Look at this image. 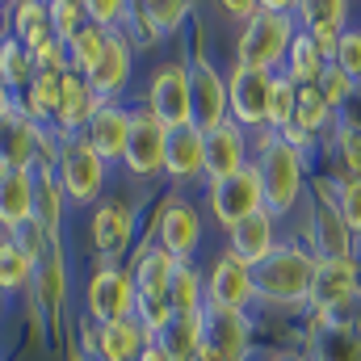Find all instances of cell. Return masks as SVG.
<instances>
[{
    "label": "cell",
    "mask_w": 361,
    "mask_h": 361,
    "mask_svg": "<svg viewBox=\"0 0 361 361\" xmlns=\"http://www.w3.org/2000/svg\"><path fill=\"white\" fill-rule=\"evenodd\" d=\"M252 169L265 189V210L277 223L290 219L307 197V160L277 130H261L252 139Z\"/></svg>",
    "instance_id": "1"
},
{
    "label": "cell",
    "mask_w": 361,
    "mask_h": 361,
    "mask_svg": "<svg viewBox=\"0 0 361 361\" xmlns=\"http://www.w3.org/2000/svg\"><path fill=\"white\" fill-rule=\"evenodd\" d=\"M315 257L302 248V240H281L269 252V261H261L257 277V302L281 307V311H298L311 298V281H315Z\"/></svg>",
    "instance_id": "2"
},
{
    "label": "cell",
    "mask_w": 361,
    "mask_h": 361,
    "mask_svg": "<svg viewBox=\"0 0 361 361\" xmlns=\"http://www.w3.org/2000/svg\"><path fill=\"white\" fill-rule=\"evenodd\" d=\"M298 34V21H294V4H281L269 0L257 8V17L240 30L235 38V63L240 68H257V72H281L286 63V51Z\"/></svg>",
    "instance_id": "3"
},
{
    "label": "cell",
    "mask_w": 361,
    "mask_h": 361,
    "mask_svg": "<svg viewBox=\"0 0 361 361\" xmlns=\"http://www.w3.org/2000/svg\"><path fill=\"white\" fill-rule=\"evenodd\" d=\"M89 240L101 265H122L130 261L139 244V206L130 197H101L89 214Z\"/></svg>",
    "instance_id": "4"
},
{
    "label": "cell",
    "mask_w": 361,
    "mask_h": 361,
    "mask_svg": "<svg viewBox=\"0 0 361 361\" xmlns=\"http://www.w3.org/2000/svg\"><path fill=\"white\" fill-rule=\"evenodd\" d=\"M55 180H59L68 206H89L92 210L105 197V189H109V164L85 143V135L80 139H63L59 143V160H55Z\"/></svg>",
    "instance_id": "5"
},
{
    "label": "cell",
    "mask_w": 361,
    "mask_h": 361,
    "mask_svg": "<svg viewBox=\"0 0 361 361\" xmlns=\"http://www.w3.org/2000/svg\"><path fill=\"white\" fill-rule=\"evenodd\" d=\"M152 240H156L169 257H177L180 265H189V261L197 257L202 240H206V210H202L189 193L164 197L160 210H156V223H152Z\"/></svg>",
    "instance_id": "6"
},
{
    "label": "cell",
    "mask_w": 361,
    "mask_h": 361,
    "mask_svg": "<svg viewBox=\"0 0 361 361\" xmlns=\"http://www.w3.org/2000/svg\"><path fill=\"white\" fill-rule=\"evenodd\" d=\"M361 302V265L357 257L349 261H319L307 311L311 319H349L353 307Z\"/></svg>",
    "instance_id": "7"
},
{
    "label": "cell",
    "mask_w": 361,
    "mask_h": 361,
    "mask_svg": "<svg viewBox=\"0 0 361 361\" xmlns=\"http://www.w3.org/2000/svg\"><path fill=\"white\" fill-rule=\"evenodd\" d=\"M307 202H311V223H307V240L302 248L315 261H349L353 257V235L345 231L336 202H332V177L307 185Z\"/></svg>",
    "instance_id": "8"
},
{
    "label": "cell",
    "mask_w": 361,
    "mask_h": 361,
    "mask_svg": "<svg viewBox=\"0 0 361 361\" xmlns=\"http://www.w3.org/2000/svg\"><path fill=\"white\" fill-rule=\"evenodd\" d=\"M269 92H273V72L231 63V72H227V118L248 135L269 130Z\"/></svg>",
    "instance_id": "9"
},
{
    "label": "cell",
    "mask_w": 361,
    "mask_h": 361,
    "mask_svg": "<svg viewBox=\"0 0 361 361\" xmlns=\"http://www.w3.org/2000/svg\"><path fill=\"white\" fill-rule=\"evenodd\" d=\"M202 202H206V214H210L223 231H231V227H235V223H244L248 214L265 210V189H261L257 169L248 164V169H244V173H235V177L206 185Z\"/></svg>",
    "instance_id": "10"
},
{
    "label": "cell",
    "mask_w": 361,
    "mask_h": 361,
    "mask_svg": "<svg viewBox=\"0 0 361 361\" xmlns=\"http://www.w3.org/2000/svg\"><path fill=\"white\" fill-rule=\"evenodd\" d=\"M164 147H169V126H164L147 105H135L122 169L135 180H160L164 177Z\"/></svg>",
    "instance_id": "11"
},
{
    "label": "cell",
    "mask_w": 361,
    "mask_h": 361,
    "mask_svg": "<svg viewBox=\"0 0 361 361\" xmlns=\"http://www.w3.org/2000/svg\"><path fill=\"white\" fill-rule=\"evenodd\" d=\"M143 105H147V109H152V114H156L169 130H177V126H189V122H193L189 59H185V55H180V59H169V63H160V68L152 72Z\"/></svg>",
    "instance_id": "12"
},
{
    "label": "cell",
    "mask_w": 361,
    "mask_h": 361,
    "mask_svg": "<svg viewBox=\"0 0 361 361\" xmlns=\"http://www.w3.org/2000/svg\"><path fill=\"white\" fill-rule=\"evenodd\" d=\"M135 281L126 265H97L85 286V315L89 324H114V319H130L135 315Z\"/></svg>",
    "instance_id": "13"
},
{
    "label": "cell",
    "mask_w": 361,
    "mask_h": 361,
    "mask_svg": "<svg viewBox=\"0 0 361 361\" xmlns=\"http://www.w3.org/2000/svg\"><path fill=\"white\" fill-rule=\"evenodd\" d=\"M189 97H193V126L202 135L227 122V72H219L202 51L189 55Z\"/></svg>",
    "instance_id": "14"
},
{
    "label": "cell",
    "mask_w": 361,
    "mask_h": 361,
    "mask_svg": "<svg viewBox=\"0 0 361 361\" xmlns=\"http://www.w3.org/2000/svg\"><path fill=\"white\" fill-rule=\"evenodd\" d=\"M164 180L173 185V193H193L197 185H206V135H202L193 122L169 130Z\"/></svg>",
    "instance_id": "15"
},
{
    "label": "cell",
    "mask_w": 361,
    "mask_h": 361,
    "mask_svg": "<svg viewBox=\"0 0 361 361\" xmlns=\"http://www.w3.org/2000/svg\"><path fill=\"white\" fill-rule=\"evenodd\" d=\"M206 307H223V311H252L257 307V277L231 252H219L214 265L206 269Z\"/></svg>",
    "instance_id": "16"
},
{
    "label": "cell",
    "mask_w": 361,
    "mask_h": 361,
    "mask_svg": "<svg viewBox=\"0 0 361 361\" xmlns=\"http://www.w3.org/2000/svg\"><path fill=\"white\" fill-rule=\"evenodd\" d=\"M206 349L219 361H252V315L248 311H223L202 307Z\"/></svg>",
    "instance_id": "17"
},
{
    "label": "cell",
    "mask_w": 361,
    "mask_h": 361,
    "mask_svg": "<svg viewBox=\"0 0 361 361\" xmlns=\"http://www.w3.org/2000/svg\"><path fill=\"white\" fill-rule=\"evenodd\" d=\"M80 341H85V353L92 361H139L143 345H147V332L139 328V319H114V324H80Z\"/></svg>",
    "instance_id": "18"
},
{
    "label": "cell",
    "mask_w": 361,
    "mask_h": 361,
    "mask_svg": "<svg viewBox=\"0 0 361 361\" xmlns=\"http://www.w3.org/2000/svg\"><path fill=\"white\" fill-rule=\"evenodd\" d=\"M177 269H180V261H177V257H169L152 235H143V240L135 244L130 261H126V273H130V281H135V294H139V298H169Z\"/></svg>",
    "instance_id": "19"
},
{
    "label": "cell",
    "mask_w": 361,
    "mask_h": 361,
    "mask_svg": "<svg viewBox=\"0 0 361 361\" xmlns=\"http://www.w3.org/2000/svg\"><path fill=\"white\" fill-rule=\"evenodd\" d=\"M34 294H38V307L47 311L51 328H59L63 307H68V294H72V273H68V252H63V240H47V248H42V257H38Z\"/></svg>",
    "instance_id": "20"
},
{
    "label": "cell",
    "mask_w": 361,
    "mask_h": 361,
    "mask_svg": "<svg viewBox=\"0 0 361 361\" xmlns=\"http://www.w3.org/2000/svg\"><path fill=\"white\" fill-rule=\"evenodd\" d=\"M248 152H252V135H248V130H240L231 118H227L223 126H214V130L206 135V185L244 173V169L252 164Z\"/></svg>",
    "instance_id": "21"
},
{
    "label": "cell",
    "mask_w": 361,
    "mask_h": 361,
    "mask_svg": "<svg viewBox=\"0 0 361 361\" xmlns=\"http://www.w3.org/2000/svg\"><path fill=\"white\" fill-rule=\"evenodd\" d=\"M130 114H135V105H126V101H101V109L92 114V122L85 126V143H89L109 169L122 164V156H126Z\"/></svg>",
    "instance_id": "22"
},
{
    "label": "cell",
    "mask_w": 361,
    "mask_h": 361,
    "mask_svg": "<svg viewBox=\"0 0 361 361\" xmlns=\"http://www.w3.org/2000/svg\"><path fill=\"white\" fill-rule=\"evenodd\" d=\"M307 361H361V319H311Z\"/></svg>",
    "instance_id": "23"
},
{
    "label": "cell",
    "mask_w": 361,
    "mask_h": 361,
    "mask_svg": "<svg viewBox=\"0 0 361 361\" xmlns=\"http://www.w3.org/2000/svg\"><path fill=\"white\" fill-rule=\"evenodd\" d=\"M85 80H89V89L97 92L101 101H122L126 89H130V80H135V47H130L122 34H109V42H105V51H101L97 68H92Z\"/></svg>",
    "instance_id": "24"
},
{
    "label": "cell",
    "mask_w": 361,
    "mask_h": 361,
    "mask_svg": "<svg viewBox=\"0 0 361 361\" xmlns=\"http://www.w3.org/2000/svg\"><path fill=\"white\" fill-rule=\"evenodd\" d=\"M34 197L38 177L0 164V235H17L25 223H34Z\"/></svg>",
    "instance_id": "25"
},
{
    "label": "cell",
    "mask_w": 361,
    "mask_h": 361,
    "mask_svg": "<svg viewBox=\"0 0 361 361\" xmlns=\"http://www.w3.org/2000/svg\"><path fill=\"white\" fill-rule=\"evenodd\" d=\"M97 109H101V97L89 89V80L76 76V72H68V76L59 80V114H55L51 130H55L59 139H80Z\"/></svg>",
    "instance_id": "26"
},
{
    "label": "cell",
    "mask_w": 361,
    "mask_h": 361,
    "mask_svg": "<svg viewBox=\"0 0 361 361\" xmlns=\"http://www.w3.org/2000/svg\"><path fill=\"white\" fill-rule=\"evenodd\" d=\"M277 219H273L269 210H257V214H248L244 223H235L231 231H227V252L235 257V261H244L248 269H257L261 261H269V252L281 244L277 240Z\"/></svg>",
    "instance_id": "27"
},
{
    "label": "cell",
    "mask_w": 361,
    "mask_h": 361,
    "mask_svg": "<svg viewBox=\"0 0 361 361\" xmlns=\"http://www.w3.org/2000/svg\"><path fill=\"white\" fill-rule=\"evenodd\" d=\"M38 197H34V223L47 231V240H63V219H68V197L55 180V169H38Z\"/></svg>",
    "instance_id": "28"
},
{
    "label": "cell",
    "mask_w": 361,
    "mask_h": 361,
    "mask_svg": "<svg viewBox=\"0 0 361 361\" xmlns=\"http://www.w3.org/2000/svg\"><path fill=\"white\" fill-rule=\"evenodd\" d=\"M290 126L302 130V135H311L315 143H328L332 130H336V109L319 97L315 85L311 89H298V105H294V122Z\"/></svg>",
    "instance_id": "29"
},
{
    "label": "cell",
    "mask_w": 361,
    "mask_h": 361,
    "mask_svg": "<svg viewBox=\"0 0 361 361\" xmlns=\"http://www.w3.org/2000/svg\"><path fill=\"white\" fill-rule=\"evenodd\" d=\"M34 277H38V257H30L13 235H0V290L25 294L34 290Z\"/></svg>",
    "instance_id": "30"
},
{
    "label": "cell",
    "mask_w": 361,
    "mask_h": 361,
    "mask_svg": "<svg viewBox=\"0 0 361 361\" xmlns=\"http://www.w3.org/2000/svg\"><path fill=\"white\" fill-rule=\"evenodd\" d=\"M353 8L345 0H302L294 4V21L302 34H341L349 25Z\"/></svg>",
    "instance_id": "31"
},
{
    "label": "cell",
    "mask_w": 361,
    "mask_h": 361,
    "mask_svg": "<svg viewBox=\"0 0 361 361\" xmlns=\"http://www.w3.org/2000/svg\"><path fill=\"white\" fill-rule=\"evenodd\" d=\"M324 59H319V51H315V42L298 30L294 34V42H290V51H286V63H281V76L290 80V85H298V89H311V85H319V76H324Z\"/></svg>",
    "instance_id": "32"
},
{
    "label": "cell",
    "mask_w": 361,
    "mask_h": 361,
    "mask_svg": "<svg viewBox=\"0 0 361 361\" xmlns=\"http://www.w3.org/2000/svg\"><path fill=\"white\" fill-rule=\"evenodd\" d=\"M34 76H38L34 55H30L13 34H4V38H0V80L17 92V97H25V89L34 85Z\"/></svg>",
    "instance_id": "33"
},
{
    "label": "cell",
    "mask_w": 361,
    "mask_h": 361,
    "mask_svg": "<svg viewBox=\"0 0 361 361\" xmlns=\"http://www.w3.org/2000/svg\"><path fill=\"white\" fill-rule=\"evenodd\" d=\"M160 341H164V349L173 353V361H193L197 353H202V345H206L202 311H193V315H177V319L169 324V332H164Z\"/></svg>",
    "instance_id": "34"
},
{
    "label": "cell",
    "mask_w": 361,
    "mask_h": 361,
    "mask_svg": "<svg viewBox=\"0 0 361 361\" xmlns=\"http://www.w3.org/2000/svg\"><path fill=\"white\" fill-rule=\"evenodd\" d=\"M63 76H68V72H63ZM63 76L38 72L34 85L25 89V97H21V109H25L38 126H51V122H55V114H59V80H63Z\"/></svg>",
    "instance_id": "35"
},
{
    "label": "cell",
    "mask_w": 361,
    "mask_h": 361,
    "mask_svg": "<svg viewBox=\"0 0 361 361\" xmlns=\"http://www.w3.org/2000/svg\"><path fill=\"white\" fill-rule=\"evenodd\" d=\"M169 302H173V311H177V315H193V311H202V307H206V273L197 269L193 261L177 269L173 290H169Z\"/></svg>",
    "instance_id": "36"
},
{
    "label": "cell",
    "mask_w": 361,
    "mask_h": 361,
    "mask_svg": "<svg viewBox=\"0 0 361 361\" xmlns=\"http://www.w3.org/2000/svg\"><path fill=\"white\" fill-rule=\"evenodd\" d=\"M105 42H109V30H101V25L89 21V25L68 42V72L89 76L92 68H97V59H101V51H105Z\"/></svg>",
    "instance_id": "37"
},
{
    "label": "cell",
    "mask_w": 361,
    "mask_h": 361,
    "mask_svg": "<svg viewBox=\"0 0 361 361\" xmlns=\"http://www.w3.org/2000/svg\"><path fill=\"white\" fill-rule=\"evenodd\" d=\"M332 202L353 244H361V177H332Z\"/></svg>",
    "instance_id": "38"
},
{
    "label": "cell",
    "mask_w": 361,
    "mask_h": 361,
    "mask_svg": "<svg viewBox=\"0 0 361 361\" xmlns=\"http://www.w3.org/2000/svg\"><path fill=\"white\" fill-rule=\"evenodd\" d=\"M47 21H51V34H55L59 42H72V38L89 25L85 0H47Z\"/></svg>",
    "instance_id": "39"
},
{
    "label": "cell",
    "mask_w": 361,
    "mask_h": 361,
    "mask_svg": "<svg viewBox=\"0 0 361 361\" xmlns=\"http://www.w3.org/2000/svg\"><path fill=\"white\" fill-rule=\"evenodd\" d=\"M139 8L156 21V30H160L164 38L180 34V30L189 25V17L197 13V8H193V4H185V0H139Z\"/></svg>",
    "instance_id": "40"
},
{
    "label": "cell",
    "mask_w": 361,
    "mask_h": 361,
    "mask_svg": "<svg viewBox=\"0 0 361 361\" xmlns=\"http://www.w3.org/2000/svg\"><path fill=\"white\" fill-rule=\"evenodd\" d=\"M328 152L336 156L341 177H361V130L336 122V130H332V139H328Z\"/></svg>",
    "instance_id": "41"
},
{
    "label": "cell",
    "mask_w": 361,
    "mask_h": 361,
    "mask_svg": "<svg viewBox=\"0 0 361 361\" xmlns=\"http://www.w3.org/2000/svg\"><path fill=\"white\" fill-rule=\"evenodd\" d=\"M118 34L135 47V55H139V51H147V47H160V42H164V34L156 30V21H152L139 4H130V13H126V21H122V30H118Z\"/></svg>",
    "instance_id": "42"
},
{
    "label": "cell",
    "mask_w": 361,
    "mask_h": 361,
    "mask_svg": "<svg viewBox=\"0 0 361 361\" xmlns=\"http://www.w3.org/2000/svg\"><path fill=\"white\" fill-rule=\"evenodd\" d=\"M294 105H298V85H290L277 72L273 76V92H269V130H286L294 122Z\"/></svg>",
    "instance_id": "43"
},
{
    "label": "cell",
    "mask_w": 361,
    "mask_h": 361,
    "mask_svg": "<svg viewBox=\"0 0 361 361\" xmlns=\"http://www.w3.org/2000/svg\"><path fill=\"white\" fill-rule=\"evenodd\" d=\"M135 319L147 336H164L169 324L177 319V311H173L169 298H135Z\"/></svg>",
    "instance_id": "44"
},
{
    "label": "cell",
    "mask_w": 361,
    "mask_h": 361,
    "mask_svg": "<svg viewBox=\"0 0 361 361\" xmlns=\"http://www.w3.org/2000/svg\"><path fill=\"white\" fill-rule=\"evenodd\" d=\"M332 63L361 89V25L349 21V25L341 30V42H336V59H332Z\"/></svg>",
    "instance_id": "45"
},
{
    "label": "cell",
    "mask_w": 361,
    "mask_h": 361,
    "mask_svg": "<svg viewBox=\"0 0 361 361\" xmlns=\"http://www.w3.org/2000/svg\"><path fill=\"white\" fill-rule=\"evenodd\" d=\"M315 89H319V97H324V101H328V105H332V109H336V114H341V109H345V105H349V97H353V92H357V85H353V80H349V76H345V72H341V68H336V63H328V68H324V76H319V85H315Z\"/></svg>",
    "instance_id": "46"
},
{
    "label": "cell",
    "mask_w": 361,
    "mask_h": 361,
    "mask_svg": "<svg viewBox=\"0 0 361 361\" xmlns=\"http://www.w3.org/2000/svg\"><path fill=\"white\" fill-rule=\"evenodd\" d=\"M85 13H89L92 25H101V30L118 34V30H122V21H126V13H130V4H126V0H85Z\"/></svg>",
    "instance_id": "47"
},
{
    "label": "cell",
    "mask_w": 361,
    "mask_h": 361,
    "mask_svg": "<svg viewBox=\"0 0 361 361\" xmlns=\"http://www.w3.org/2000/svg\"><path fill=\"white\" fill-rule=\"evenodd\" d=\"M4 13H8L4 21H8V34H13V38H17V34H25L30 25L47 21V4H42V0H17V4H8Z\"/></svg>",
    "instance_id": "48"
},
{
    "label": "cell",
    "mask_w": 361,
    "mask_h": 361,
    "mask_svg": "<svg viewBox=\"0 0 361 361\" xmlns=\"http://www.w3.org/2000/svg\"><path fill=\"white\" fill-rule=\"evenodd\" d=\"M34 63H38V72L63 76V72H68V42H59V38H47V42L34 51Z\"/></svg>",
    "instance_id": "49"
},
{
    "label": "cell",
    "mask_w": 361,
    "mask_h": 361,
    "mask_svg": "<svg viewBox=\"0 0 361 361\" xmlns=\"http://www.w3.org/2000/svg\"><path fill=\"white\" fill-rule=\"evenodd\" d=\"M257 8H261L257 0H223V4H219V13H227L231 21H244V25L257 17Z\"/></svg>",
    "instance_id": "50"
},
{
    "label": "cell",
    "mask_w": 361,
    "mask_h": 361,
    "mask_svg": "<svg viewBox=\"0 0 361 361\" xmlns=\"http://www.w3.org/2000/svg\"><path fill=\"white\" fill-rule=\"evenodd\" d=\"M139 361H173V353L164 349V341H160V336H147V345H143Z\"/></svg>",
    "instance_id": "51"
},
{
    "label": "cell",
    "mask_w": 361,
    "mask_h": 361,
    "mask_svg": "<svg viewBox=\"0 0 361 361\" xmlns=\"http://www.w3.org/2000/svg\"><path fill=\"white\" fill-rule=\"evenodd\" d=\"M17 105H21V97H17V92H13L8 85H4V80H0V126L8 122V114H13Z\"/></svg>",
    "instance_id": "52"
},
{
    "label": "cell",
    "mask_w": 361,
    "mask_h": 361,
    "mask_svg": "<svg viewBox=\"0 0 361 361\" xmlns=\"http://www.w3.org/2000/svg\"><path fill=\"white\" fill-rule=\"evenodd\" d=\"M261 361H307V353H298V349H269Z\"/></svg>",
    "instance_id": "53"
},
{
    "label": "cell",
    "mask_w": 361,
    "mask_h": 361,
    "mask_svg": "<svg viewBox=\"0 0 361 361\" xmlns=\"http://www.w3.org/2000/svg\"><path fill=\"white\" fill-rule=\"evenodd\" d=\"M193 361H219V357H214V353H210V349L202 345V353H197V357H193Z\"/></svg>",
    "instance_id": "54"
},
{
    "label": "cell",
    "mask_w": 361,
    "mask_h": 361,
    "mask_svg": "<svg viewBox=\"0 0 361 361\" xmlns=\"http://www.w3.org/2000/svg\"><path fill=\"white\" fill-rule=\"evenodd\" d=\"M4 298H8V294H4V290H0V315H4Z\"/></svg>",
    "instance_id": "55"
},
{
    "label": "cell",
    "mask_w": 361,
    "mask_h": 361,
    "mask_svg": "<svg viewBox=\"0 0 361 361\" xmlns=\"http://www.w3.org/2000/svg\"><path fill=\"white\" fill-rule=\"evenodd\" d=\"M4 34H8V30H0V38H4Z\"/></svg>",
    "instance_id": "56"
}]
</instances>
